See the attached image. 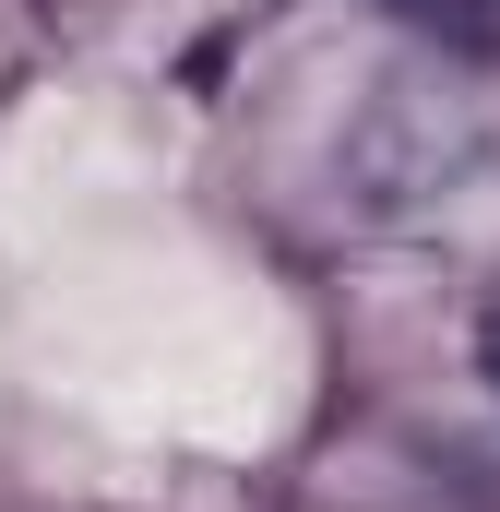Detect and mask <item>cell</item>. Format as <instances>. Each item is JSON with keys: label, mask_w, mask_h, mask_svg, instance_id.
<instances>
[{"label": "cell", "mask_w": 500, "mask_h": 512, "mask_svg": "<svg viewBox=\"0 0 500 512\" xmlns=\"http://www.w3.org/2000/svg\"><path fill=\"white\" fill-rule=\"evenodd\" d=\"M477 358H489V382H500V310H489V322H477Z\"/></svg>", "instance_id": "obj_2"}, {"label": "cell", "mask_w": 500, "mask_h": 512, "mask_svg": "<svg viewBox=\"0 0 500 512\" xmlns=\"http://www.w3.org/2000/svg\"><path fill=\"white\" fill-rule=\"evenodd\" d=\"M405 24H429V36H453V48H500V0H393Z\"/></svg>", "instance_id": "obj_1"}]
</instances>
